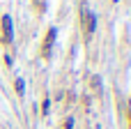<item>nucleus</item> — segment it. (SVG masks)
Segmentation results:
<instances>
[{
	"instance_id": "nucleus-2",
	"label": "nucleus",
	"mask_w": 131,
	"mask_h": 129,
	"mask_svg": "<svg viewBox=\"0 0 131 129\" xmlns=\"http://www.w3.org/2000/svg\"><path fill=\"white\" fill-rule=\"evenodd\" d=\"M53 39H55V30H48V35H46V42H44V55H46V58L51 55V46H53Z\"/></svg>"
},
{
	"instance_id": "nucleus-4",
	"label": "nucleus",
	"mask_w": 131,
	"mask_h": 129,
	"mask_svg": "<svg viewBox=\"0 0 131 129\" xmlns=\"http://www.w3.org/2000/svg\"><path fill=\"white\" fill-rule=\"evenodd\" d=\"M23 90H25V85H23V78H16V92H18V95H23Z\"/></svg>"
},
{
	"instance_id": "nucleus-1",
	"label": "nucleus",
	"mask_w": 131,
	"mask_h": 129,
	"mask_svg": "<svg viewBox=\"0 0 131 129\" xmlns=\"http://www.w3.org/2000/svg\"><path fill=\"white\" fill-rule=\"evenodd\" d=\"M0 25H2V44H12V39H14V32H12V18H9L7 14L2 16Z\"/></svg>"
},
{
	"instance_id": "nucleus-5",
	"label": "nucleus",
	"mask_w": 131,
	"mask_h": 129,
	"mask_svg": "<svg viewBox=\"0 0 131 129\" xmlns=\"http://www.w3.org/2000/svg\"><path fill=\"white\" fill-rule=\"evenodd\" d=\"M129 104H131V99H129Z\"/></svg>"
},
{
	"instance_id": "nucleus-3",
	"label": "nucleus",
	"mask_w": 131,
	"mask_h": 129,
	"mask_svg": "<svg viewBox=\"0 0 131 129\" xmlns=\"http://www.w3.org/2000/svg\"><path fill=\"white\" fill-rule=\"evenodd\" d=\"M83 18H85V30H88V35L94 30V16L88 12V9H83Z\"/></svg>"
}]
</instances>
